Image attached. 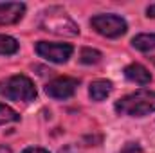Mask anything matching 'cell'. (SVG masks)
Wrapping results in <instances>:
<instances>
[{
  "label": "cell",
  "mask_w": 155,
  "mask_h": 153,
  "mask_svg": "<svg viewBox=\"0 0 155 153\" xmlns=\"http://www.w3.org/2000/svg\"><path fill=\"white\" fill-rule=\"evenodd\" d=\"M116 112L128 117H144L155 112V92L153 90H137L121 97L116 103Z\"/></svg>",
  "instance_id": "cell-1"
},
{
  "label": "cell",
  "mask_w": 155,
  "mask_h": 153,
  "mask_svg": "<svg viewBox=\"0 0 155 153\" xmlns=\"http://www.w3.org/2000/svg\"><path fill=\"white\" fill-rule=\"evenodd\" d=\"M0 96L18 103H31L36 99V86L27 76L16 74L0 81Z\"/></svg>",
  "instance_id": "cell-2"
},
{
  "label": "cell",
  "mask_w": 155,
  "mask_h": 153,
  "mask_svg": "<svg viewBox=\"0 0 155 153\" xmlns=\"http://www.w3.org/2000/svg\"><path fill=\"white\" fill-rule=\"evenodd\" d=\"M40 27L47 33L60 34V36H76L79 34L78 25L72 22V18L67 16V13L60 7H51L41 13Z\"/></svg>",
  "instance_id": "cell-3"
},
{
  "label": "cell",
  "mask_w": 155,
  "mask_h": 153,
  "mask_svg": "<svg viewBox=\"0 0 155 153\" xmlns=\"http://www.w3.org/2000/svg\"><path fill=\"white\" fill-rule=\"evenodd\" d=\"M92 29L107 38H119L128 31L126 22L117 15H97L90 20Z\"/></svg>",
  "instance_id": "cell-4"
},
{
  "label": "cell",
  "mask_w": 155,
  "mask_h": 153,
  "mask_svg": "<svg viewBox=\"0 0 155 153\" xmlns=\"http://www.w3.org/2000/svg\"><path fill=\"white\" fill-rule=\"evenodd\" d=\"M36 52L40 58L52 61V63H67L69 58L74 52V47L71 43H49V41H38Z\"/></svg>",
  "instance_id": "cell-5"
},
{
  "label": "cell",
  "mask_w": 155,
  "mask_h": 153,
  "mask_svg": "<svg viewBox=\"0 0 155 153\" xmlns=\"http://www.w3.org/2000/svg\"><path fill=\"white\" fill-rule=\"evenodd\" d=\"M79 81L74 77H56L45 85V94L52 99H69L76 94Z\"/></svg>",
  "instance_id": "cell-6"
},
{
  "label": "cell",
  "mask_w": 155,
  "mask_h": 153,
  "mask_svg": "<svg viewBox=\"0 0 155 153\" xmlns=\"http://www.w3.org/2000/svg\"><path fill=\"white\" fill-rule=\"evenodd\" d=\"M25 15V4L22 2H5L0 4V25L18 24Z\"/></svg>",
  "instance_id": "cell-7"
},
{
  "label": "cell",
  "mask_w": 155,
  "mask_h": 153,
  "mask_svg": "<svg viewBox=\"0 0 155 153\" xmlns=\"http://www.w3.org/2000/svg\"><path fill=\"white\" fill-rule=\"evenodd\" d=\"M124 77L132 83H137V85H148L152 81V74L148 72V69L141 63H132L128 65L124 70Z\"/></svg>",
  "instance_id": "cell-8"
},
{
  "label": "cell",
  "mask_w": 155,
  "mask_h": 153,
  "mask_svg": "<svg viewBox=\"0 0 155 153\" xmlns=\"http://www.w3.org/2000/svg\"><path fill=\"white\" fill-rule=\"evenodd\" d=\"M112 92V83L107 81V79H97V81H92L90 83V88H88V96L92 101H103L110 96Z\"/></svg>",
  "instance_id": "cell-9"
},
{
  "label": "cell",
  "mask_w": 155,
  "mask_h": 153,
  "mask_svg": "<svg viewBox=\"0 0 155 153\" xmlns=\"http://www.w3.org/2000/svg\"><path fill=\"white\" fill-rule=\"evenodd\" d=\"M132 45L141 50V52H150V50H155V34H137L132 40Z\"/></svg>",
  "instance_id": "cell-10"
},
{
  "label": "cell",
  "mask_w": 155,
  "mask_h": 153,
  "mask_svg": "<svg viewBox=\"0 0 155 153\" xmlns=\"http://www.w3.org/2000/svg\"><path fill=\"white\" fill-rule=\"evenodd\" d=\"M18 41L13 36L7 34H0V56H11L18 50Z\"/></svg>",
  "instance_id": "cell-11"
},
{
  "label": "cell",
  "mask_w": 155,
  "mask_h": 153,
  "mask_svg": "<svg viewBox=\"0 0 155 153\" xmlns=\"http://www.w3.org/2000/svg\"><path fill=\"white\" fill-rule=\"evenodd\" d=\"M79 61L85 63V65H96L101 61V52L96 50V49H83L81 54H79Z\"/></svg>",
  "instance_id": "cell-12"
},
{
  "label": "cell",
  "mask_w": 155,
  "mask_h": 153,
  "mask_svg": "<svg viewBox=\"0 0 155 153\" xmlns=\"http://www.w3.org/2000/svg\"><path fill=\"white\" fill-rule=\"evenodd\" d=\"M16 121H20L18 112H15L11 106L0 103V126L2 124H7V122H16Z\"/></svg>",
  "instance_id": "cell-13"
},
{
  "label": "cell",
  "mask_w": 155,
  "mask_h": 153,
  "mask_svg": "<svg viewBox=\"0 0 155 153\" xmlns=\"http://www.w3.org/2000/svg\"><path fill=\"white\" fill-rule=\"evenodd\" d=\"M121 153H143V150H141V146L137 142H126L123 146Z\"/></svg>",
  "instance_id": "cell-14"
},
{
  "label": "cell",
  "mask_w": 155,
  "mask_h": 153,
  "mask_svg": "<svg viewBox=\"0 0 155 153\" xmlns=\"http://www.w3.org/2000/svg\"><path fill=\"white\" fill-rule=\"evenodd\" d=\"M22 153H49V151L43 150V148H25Z\"/></svg>",
  "instance_id": "cell-15"
},
{
  "label": "cell",
  "mask_w": 155,
  "mask_h": 153,
  "mask_svg": "<svg viewBox=\"0 0 155 153\" xmlns=\"http://www.w3.org/2000/svg\"><path fill=\"white\" fill-rule=\"evenodd\" d=\"M146 15H148L150 18H155V4H152V5L146 9Z\"/></svg>",
  "instance_id": "cell-16"
},
{
  "label": "cell",
  "mask_w": 155,
  "mask_h": 153,
  "mask_svg": "<svg viewBox=\"0 0 155 153\" xmlns=\"http://www.w3.org/2000/svg\"><path fill=\"white\" fill-rule=\"evenodd\" d=\"M0 153H11V150L7 146H0Z\"/></svg>",
  "instance_id": "cell-17"
},
{
  "label": "cell",
  "mask_w": 155,
  "mask_h": 153,
  "mask_svg": "<svg viewBox=\"0 0 155 153\" xmlns=\"http://www.w3.org/2000/svg\"><path fill=\"white\" fill-rule=\"evenodd\" d=\"M152 61H153V65H155V58H152Z\"/></svg>",
  "instance_id": "cell-18"
}]
</instances>
